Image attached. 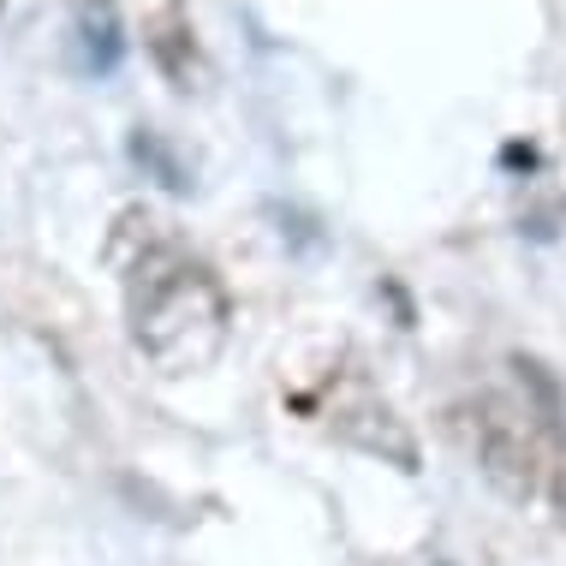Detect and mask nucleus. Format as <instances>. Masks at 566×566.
Here are the masks:
<instances>
[{"label":"nucleus","mask_w":566,"mask_h":566,"mask_svg":"<svg viewBox=\"0 0 566 566\" xmlns=\"http://www.w3.org/2000/svg\"><path fill=\"white\" fill-rule=\"evenodd\" d=\"M513 370L525 376V406L483 394V400L459 406V436L471 441L483 478L507 501H555V507H566V411H560V388L543 376V364H531V358H518Z\"/></svg>","instance_id":"obj_2"},{"label":"nucleus","mask_w":566,"mask_h":566,"mask_svg":"<svg viewBox=\"0 0 566 566\" xmlns=\"http://www.w3.org/2000/svg\"><path fill=\"white\" fill-rule=\"evenodd\" d=\"M78 49L96 78H108L119 66V12L114 7H78Z\"/></svg>","instance_id":"obj_5"},{"label":"nucleus","mask_w":566,"mask_h":566,"mask_svg":"<svg viewBox=\"0 0 566 566\" xmlns=\"http://www.w3.org/2000/svg\"><path fill=\"white\" fill-rule=\"evenodd\" d=\"M328 430L352 441V448H364V453H388L400 471H418V441L406 436V423L394 418V406L388 400H376L364 381H352V388L340 394L334 388V406H328Z\"/></svg>","instance_id":"obj_3"},{"label":"nucleus","mask_w":566,"mask_h":566,"mask_svg":"<svg viewBox=\"0 0 566 566\" xmlns=\"http://www.w3.org/2000/svg\"><path fill=\"white\" fill-rule=\"evenodd\" d=\"M144 49L161 66L167 84L191 90V78H197V24H191L186 7H156L149 12L144 19Z\"/></svg>","instance_id":"obj_4"},{"label":"nucleus","mask_w":566,"mask_h":566,"mask_svg":"<svg viewBox=\"0 0 566 566\" xmlns=\"http://www.w3.org/2000/svg\"><path fill=\"white\" fill-rule=\"evenodd\" d=\"M114 263L119 286H126L132 346L161 376L209 370L227 346V328H233V298H227L221 274L203 256H191L179 239H167L161 221L144 216V209L119 216Z\"/></svg>","instance_id":"obj_1"}]
</instances>
